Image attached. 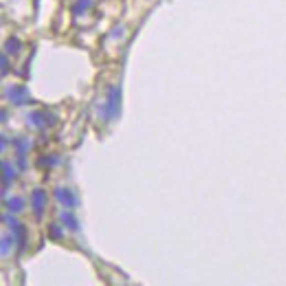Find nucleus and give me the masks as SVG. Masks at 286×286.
Wrapping results in <instances>:
<instances>
[{
  "label": "nucleus",
  "instance_id": "nucleus-1",
  "mask_svg": "<svg viewBox=\"0 0 286 286\" xmlns=\"http://www.w3.org/2000/svg\"><path fill=\"white\" fill-rule=\"evenodd\" d=\"M121 77V75H119ZM119 77L117 80H114V75H112V80H110V86H106V77H102V90H104V95H102V99H114V97H119ZM114 112H117V110H114L112 106H110L108 102H102V114H104V119H102V124L104 121H112V117H114ZM99 124V126H102Z\"/></svg>",
  "mask_w": 286,
  "mask_h": 286
}]
</instances>
